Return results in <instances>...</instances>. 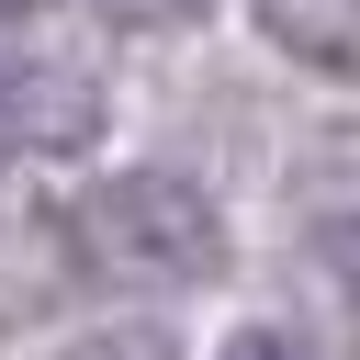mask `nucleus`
I'll return each mask as SVG.
<instances>
[{
    "instance_id": "obj_2",
    "label": "nucleus",
    "mask_w": 360,
    "mask_h": 360,
    "mask_svg": "<svg viewBox=\"0 0 360 360\" xmlns=\"http://www.w3.org/2000/svg\"><path fill=\"white\" fill-rule=\"evenodd\" d=\"M0 135L11 146H90L101 135V79L68 56V45H34V34H0Z\"/></svg>"
},
{
    "instance_id": "obj_4",
    "label": "nucleus",
    "mask_w": 360,
    "mask_h": 360,
    "mask_svg": "<svg viewBox=\"0 0 360 360\" xmlns=\"http://www.w3.org/2000/svg\"><path fill=\"white\" fill-rule=\"evenodd\" d=\"M56 360H180V338H169L158 315H112V326H90V338H68Z\"/></svg>"
},
{
    "instance_id": "obj_7",
    "label": "nucleus",
    "mask_w": 360,
    "mask_h": 360,
    "mask_svg": "<svg viewBox=\"0 0 360 360\" xmlns=\"http://www.w3.org/2000/svg\"><path fill=\"white\" fill-rule=\"evenodd\" d=\"M22 11H34V0H0V34H22Z\"/></svg>"
},
{
    "instance_id": "obj_3",
    "label": "nucleus",
    "mask_w": 360,
    "mask_h": 360,
    "mask_svg": "<svg viewBox=\"0 0 360 360\" xmlns=\"http://www.w3.org/2000/svg\"><path fill=\"white\" fill-rule=\"evenodd\" d=\"M248 11H259V34H270L292 68L349 79V56H360V0H248Z\"/></svg>"
},
{
    "instance_id": "obj_5",
    "label": "nucleus",
    "mask_w": 360,
    "mask_h": 360,
    "mask_svg": "<svg viewBox=\"0 0 360 360\" xmlns=\"http://www.w3.org/2000/svg\"><path fill=\"white\" fill-rule=\"evenodd\" d=\"M101 22H124V34H180V22H202L214 0H90Z\"/></svg>"
},
{
    "instance_id": "obj_1",
    "label": "nucleus",
    "mask_w": 360,
    "mask_h": 360,
    "mask_svg": "<svg viewBox=\"0 0 360 360\" xmlns=\"http://www.w3.org/2000/svg\"><path fill=\"white\" fill-rule=\"evenodd\" d=\"M79 236H90V259H101L112 281H135V292H202V281L236 259L225 202H214L191 169H112V180L90 191Z\"/></svg>"
},
{
    "instance_id": "obj_6",
    "label": "nucleus",
    "mask_w": 360,
    "mask_h": 360,
    "mask_svg": "<svg viewBox=\"0 0 360 360\" xmlns=\"http://www.w3.org/2000/svg\"><path fill=\"white\" fill-rule=\"evenodd\" d=\"M214 360H315V349H304L292 326H270V315H248V326H236V338H225Z\"/></svg>"
}]
</instances>
